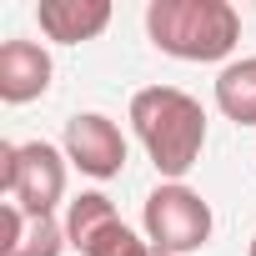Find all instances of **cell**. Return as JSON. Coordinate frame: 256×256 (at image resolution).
Instances as JSON below:
<instances>
[{
    "instance_id": "cell-3",
    "label": "cell",
    "mask_w": 256,
    "mask_h": 256,
    "mask_svg": "<svg viewBox=\"0 0 256 256\" xmlns=\"http://www.w3.org/2000/svg\"><path fill=\"white\" fill-rule=\"evenodd\" d=\"M66 176H70V161L60 146L0 141V191L26 216H56V206L66 201Z\"/></svg>"
},
{
    "instance_id": "cell-5",
    "label": "cell",
    "mask_w": 256,
    "mask_h": 256,
    "mask_svg": "<svg viewBox=\"0 0 256 256\" xmlns=\"http://www.w3.org/2000/svg\"><path fill=\"white\" fill-rule=\"evenodd\" d=\"M60 151H66V161H70L80 176H90V181L120 176V171H126V156H131L120 126H116L110 116H100V110H76V116L66 120Z\"/></svg>"
},
{
    "instance_id": "cell-6",
    "label": "cell",
    "mask_w": 256,
    "mask_h": 256,
    "mask_svg": "<svg viewBox=\"0 0 256 256\" xmlns=\"http://www.w3.org/2000/svg\"><path fill=\"white\" fill-rule=\"evenodd\" d=\"M50 76H56V60L40 40H0V100L6 106H30L50 90Z\"/></svg>"
},
{
    "instance_id": "cell-1",
    "label": "cell",
    "mask_w": 256,
    "mask_h": 256,
    "mask_svg": "<svg viewBox=\"0 0 256 256\" xmlns=\"http://www.w3.org/2000/svg\"><path fill=\"white\" fill-rule=\"evenodd\" d=\"M131 131L161 181H186L206 151V106L181 86H141L131 96Z\"/></svg>"
},
{
    "instance_id": "cell-4",
    "label": "cell",
    "mask_w": 256,
    "mask_h": 256,
    "mask_svg": "<svg viewBox=\"0 0 256 256\" xmlns=\"http://www.w3.org/2000/svg\"><path fill=\"white\" fill-rule=\"evenodd\" d=\"M141 231L146 241H156L166 256H191L211 241L216 231V216H211V201L186 186V181H161L146 206H141Z\"/></svg>"
},
{
    "instance_id": "cell-7",
    "label": "cell",
    "mask_w": 256,
    "mask_h": 256,
    "mask_svg": "<svg viewBox=\"0 0 256 256\" xmlns=\"http://www.w3.org/2000/svg\"><path fill=\"white\" fill-rule=\"evenodd\" d=\"M110 0H40L36 6V26L46 40L56 46H80V40H96L106 26H110Z\"/></svg>"
},
{
    "instance_id": "cell-10",
    "label": "cell",
    "mask_w": 256,
    "mask_h": 256,
    "mask_svg": "<svg viewBox=\"0 0 256 256\" xmlns=\"http://www.w3.org/2000/svg\"><path fill=\"white\" fill-rule=\"evenodd\" d=\"M120 211H116V201L106 196V191H80V196H70L66 201V241L80 251L100 226H110Z\"/></svg>"
},
{
    "instance_id": "cell-11",
    "label": "cell",
    "mask_w": 256,
    "mask_h": 256,
    "mask_svg": "<svg viewBox=\"0 0 256 256\" xmlns=\"http://www.w3.org/2000/svg\"><path fill=\"white\" fill-rule=\"evenodd\" d=\"M80 256H166L156 241H146V231H131L120 216L110 221V226H100L86 246H80Z\"/></svg>"
},
{
    "instance_id": "cell-9",
    "label": "cell",
    "mask_w": 256,
    "mask_h": 256,
    "mask_svg": "<svg viewBox=\"0 0 256 256\" xmlns=\"http://www.w3.org/2000/svg\"><path fill=\"white\" fill-rule=\"evenodd\" d=\"M211 96H216V110H221L226 120L256 126V56H241V60L221 66Z\"/></svg>"
},
{
    "instance_id": "cell-2",
    "label": "cell",
    "mask_w": 256,
    "mask_h": 256,
    "mask_svg": "<svg viewBox=\"0 0 256 256\" xmlns=\"http://www.w3.org/2000/svg\"><path fill=\"white\" fill-rule=\"evenodd\" d=\"M146 36L171 60H191V66L226 60L231 66V50L241 46V10L231 0H151Z\"/></svg>"
},
{
    "instance_id": "cell-8",
    "label": "cell",
    "mask_w": 256,
    "mask_h": 256,
    "mask_svg": "<svg viewBox=\"0 0 256 256\" xmlns=\"http://www.w3.org/2000/svg\"><path fill=\"white\" fill-rule=\"evenodd\" d=\"M66 241V221L56 216H26L20 206L0 201V256H60Z\"/></svg>"
},
{
    "instance_id": "cell-12",
    "label": "cell",
    "mask_w": 256,
    "mask_h": 256,
    "mask_svg": "<svg viewBox=\"0 0 256 256\" xmlns=\"http://www.w3.org/2000/svg\"><path fill=\"white\" fill-rule=\"evenodd\" d=\"M246 256H256V236H251V241H246Z\"/></svg>"
}]
</instances>
